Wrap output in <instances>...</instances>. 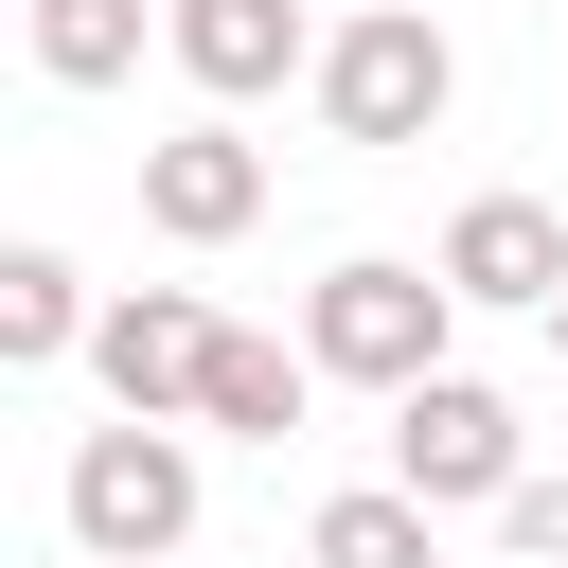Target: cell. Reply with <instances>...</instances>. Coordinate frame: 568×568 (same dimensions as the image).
Here are the masks:
<instances>
[{"label": "cell", "mask_w": 568, "mask_h": 568, "mask_svg": "<svg viewBox=\"0 0 568 568\" xmlns=\"http://www.w3.org/2000/svg\"><path fill=\"white\" fill-rule=\"evenodd\" d=\"M36 71L53 89H124L142 71V0H36Z\"/></svg>", "instance_id": "7c38bea8"}, {"label": "cell", "mask_w": 568, "mask_h": 568, "mask_svg": "<svg viewBox=\"0 0 568 568\" xmlns=\"http://www.w3.org/2000/svg\"><path fill=\"white\" fill-rule=\"evenodd\" d=\"M248 213H266V142L248 124H160L142 142V231L160 248H231Z\"/></svg>", "instance_id": "8992f818"}, {"label": "cell", "mask_w": 568, "mask_h": 568, "mask_svg": "<svg viewBox=\"0 0 568 568\" xmlns=\"http://www.w3.org/2000/svg\"><path fill=\"white\" fill-rule=\"evenodd\" d=\"M302 568H444V497L355 479V497H320V515H302Z\"/></svg>", "instance_id": "9c48e42d"}, {"label": "cell", "mask_w": 568, "mask_h": 568, "mask_svg": "<svg viewBox=\"0 0 568 568\" xmlns=\"http://www.w3.org/2000/svg\"><path fill=\"white\" fill-rule=\"evenodd\" d=\"M160 36H178V71H195L213 106H266L284 71H320V36H302V0H178Z\"/></svg>", "instance_id": "ba28073f"}, {"label": "cell", "mask_w": 568, "mask_h": 568, "mask_svg": "<svg viewBox=\"0 0 568 568\" xmlns=\"http://www.w3.org/2000/svg\"><path fill=\"white\" fill-rule=\"evenodd\" d=\"M89 320H106V302H89V266H71V248H0V355H18V373L89 355Z\"/></svg>", "instance_id": "30bf717a"}, {"label": "cell", "mask_w": 568, "mask_h": 568, "mask_svg": "<svg viewBox=\"0 0 568 568\" xmlns=\"http://www.w3.org/2000/svg\"><path fill=\"white\" fill-rule=\"evenodd\" d=\"M302 89H320V124H337V142H373V160H390V142H426V124L462 106V53H444V18H426V0H373V18H337V36H320V71H302Z\"/></svg>", "instance_id": "7a4b0ae2"}, {"label": "cell", "mask_w": 568, "mask_h": 568, "mask_svg": "<svg viewBox=\"0 0 568 568\" xmlns=\"http://www.w3.org/2000/svg\"><path fill=\"white\" fill-rule=\"evenodd\" d=\"M213 337H231V320H213L195 284H124V302L89 320V373H106V408H178V426H195V390H213Z\"/></svg>", "instance_id": "5b68a950"}, {"label": "cell", "mask_w": 568, "mask_h": 568, "mask_svg": "<svg viewBox=\"0 0 568 568\" xmlns=\"http://www.w3.org/2000/svg\"><path fill=\"white\" fill-rule=\"evenodd\" d=\"M178 532H195V426H178V408L89 426V444H71V550H89V568H160Z\"/></svg>", "instance_id": "3957f363"}, {"label": "cell", "mask_w": 568, "mask_h": 568, "mask_svg": "<svg viewBox=\"0 0 568 568\" xmlns=\"http://www.w3.org/2000/svg\"><path fill=\"white\" fill-rule=\"evenodd\" d=\"M390 479L444 497V515H462V497H515V479H532V462H515V390H479V373H408V390H390Z\"/></svg>", "instance_id": "277c9868"}, {"label": "cell", "mask_w": 568, "mask_h": 568, "mask_svg": "<svg viewBox=\"0 0 568 568\" xmlns=\"http://www.w3.org/2000/svg\"><path fill=\"white\" fill-rule=\"evenodd\" d=\"M444 337H462L444 248H426V266H408V248H355V266L302 284V355H320L337 390H408V373H444Z\"/></svg>", "instance_id": "6da1fadb"}, {"label": "cell", "mask_w": 568, "mask_h": 568, "mask_svg": "<svg viewBox=\"0 0 568 568\" xmlns=\"http://www.w3.org/2000/svg\"><path fill=\"white\" fill-rule=\"evenodd\" d=\"M497 550H532V568H568V479H515V497H497Z\"/></svg>", "instance_id": "4fadbf2b"}, {"label": "cell", "mask_w": 568, "mask_h": 568, "mask_svg": "<svg viewBox=\"0 0 568 568\" xmlns=\"http://www.w3.org/2000/svg\"><path fill=\"white\" fill-rule=\"evenodd\" d=\"M302 390H320V355H302V337H213V390H195V426H231V444H284V426H302Z\"/></svg>", "instance_id": "8fae6325"}, {"label": "cell", "mask_w": 568, "mask_h": 568, "mask_svg": "<svg viewBox=\"0 0 568 568\" xmlns=\"http://www.w3.org/2000/svg\"><path fill=\"white\" fill-rule=\"evenodd\" d=\"M550 355H568V302H550Z\"/></svg>", "instance_id": "5bb4252c"}, {"label": "cell", "mask_w": 568, "mask_h": 568, "mask_svg": "<svg viewBox=\"0 0 568 568\" xmlns=\"http://www.w3.org/2000/svg\"><path fill=\"white\" fill-rule=\"evenodd\" d=\"M444 284L550 320V302H568V213H550V195H462V213H444Z\"/></svg>", "instance_id": "52a82bcc"}]
</instances>
